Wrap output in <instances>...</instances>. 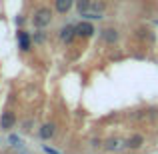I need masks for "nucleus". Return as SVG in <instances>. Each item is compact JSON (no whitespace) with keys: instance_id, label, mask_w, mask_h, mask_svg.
<instances>
[{"instance_id":"9","label":"nucleus","mask_w":158,"mask_h":154,"mask_svg":"<svg viewBox=\"0 0 158 154\" xmlns=\"http://www.w3.org/2000/svg\"><path fill=\"white\" fill-rule=\"evenodd\" d=\"M126 146H130V148H140V146H142V136H138V134L132 136V138L128 140Z\"/></svg>"},{"instance_id":"1","label":"nucleus","mask_w":158,"mask_h":154,"mask_svg":"<svg viewBox=\"0 0 158 154\" xmlns=\"http://www.w3.org/2000/svg\"><path fill=\"white\" fill-rule=\"evenodd\" d=\"M50 20H52V12L48 10V8H40V10L34 14V26L36 28H44V26L50 24Z\"/></svg>"},{"instance_id":"4","label":"nucleus","mask_w":158,"mask_h":154,"mask_svg":"<svg viewBox=\"0 0 158 154\" xmlns=\"http://www.w3.org/2000/svg\"><path fill=\"white\" fill-rule=\"evenodd\" d=\"M14 122H16V118H14L12 112H4L2 118H0V126H2V128H12V126H14Z\"/></svg>"},{"instance_id":"12","label":"nucleus","mask_w":158,"mask_h":154,"mask_svg":"<svg viewBox=\"0 0 158 154\" xmlns=\"http://www.w3.org/2000/svg\"><path fill=\"white\" fill-rule=\"evenodd\" d=\"M44 152H46V154H58V152L54 150V148H50V146H44Z\"/></svg>"},{"instance_id":"3","label":"nucleus","mask_w":158,"mask_h":154,"mask_svg":"<svg viewBox=\"0 0 158 154\" xmlns=\"http://www.w3.org/2000/svg\"><path fill=\"white\" fill-rule=\"evenodd\" d=\"M92 32H94V28L90 22H80L76 26V34H80V36H92Z\"/></svg>"},{"instance_id":"8","label":"nucleus","mask_w":158,"mask_h":154,"mask_svg":"<svg viewBox=\"0 0 158 154\" xmlns=\"http://www.w3.org/2000/svg\"><path fill=\"white\" fill-rule=\"evenodd\" d=\"M52 134H54V126H52V124H44V126L40 128V136H42L44 140L52 138Z\"/></svg>"},{"instance_id":"7","label":"nucleus","mask_w":158,"mask_h":154,"mask_svg":"<svg viewBox=\"0 0 158 154\" xmlns=\"http://www.w3.org/2000/svg\"><path fill=\"white\" fill-rule=\"evenodd\" d=\"M18 42L22 50H30V38H28L26 32H18Z\"/></svg>"},{"instance_id":"5","label":"nucleus","mask_w":158,"mask_h":154,"mask_svg":"<svg viewBox=\"0 0 158 154\" xmlns=\"http://www.w3.org/2000/svg\"><path fill=\"white\" fill-rule=\"evenodd\" d=\"M102 38H104L108 44H114L116 40H118V34H116V30H112V28H106V30H102Z\"/></svg>"},{"instance_id":"2","label":"nucleus","mask_w":158,"mask_h":154,"mask_svg":"<svg viewBox=\"0 0 158 154\" xmlns=\"http://www.w3.org/2000/svg\"><path fill=\"white\" fill-rule=\"evenodd\" d=\"M74 34H76V26H64L60 30V38L64 40V42H72Z\"/></svg>"},{"instance_id":"11","label":"nucleus","mask_w":158,"mask_h":154,"mask_svg":"<svg viewBox=\"0 0 158 154\" xmlns=\"http://www.w3.org/2000/svg\"><path fill=\"white\" fill-rule=\"evenodd\" d=\"M10 142L14 144V146H18V144H20V138H18V136H14V134H12V136H10Z\"/></svg>"},{"instance_id":"6","label":"nucleus","mask_w":158,"mask_h":154,"mask_svg":"<svg viewBox=\"0 0 158 154\" xmlns=\"http://www.w3.org/2000/svg\"><path fill=\"white\" fill-rule=\"evenodd\" d=\"M70 8H72V0H56V10L60 14H66Z\"/></svg>"},{"instance_id":"10","label":"nucleus","mask_w":158,"mask_h":154,"mask_svg":"<svg viewBox=\"0 0 158 154\" xmlns=\"http://www.w3.org/2000/svg\"><path fill=\"white\" fill-rule=\"evenodd\" d=\"M78 12H80V14H86V12H88V8H90V2L88 0H78Z\"/></svg>"},{"instance_id":"13","label":"nucleus","mask_w":158,"mask_h":154,"mask_svg":"<svg viewBox=\"0 0 158 154\" xmlns=\"http://www.w3.org/2000/svg\"><path fill=\"white\" fill-rule=\"evenodd\" d=\"M108 148H110V150H114V148H118V142H116V140H112V142L108 144Z\"/></svg>"}]
</instances>
